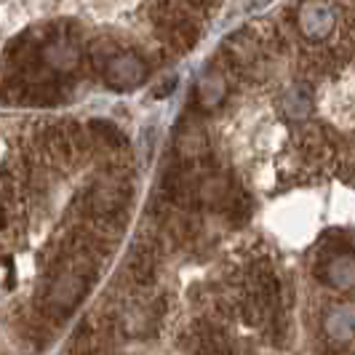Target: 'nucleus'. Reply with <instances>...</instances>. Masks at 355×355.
Instances as JSON below:
<instances>
[{
  "instance_id": "obj_1",
  "label": "nucleus",
  "mask_w": 355,
  "mask_h": 355,
  "mask_svg": "<svg viewBox=\"0 0 355 355\" xmlns=\"http://www.w3.org/2000/svg\"><path fill=\"white\" fill-rule=\"evenodd\" d=\"M300 17H297V24H300V33H302L307 40L313 43H323L329 40L334 27H337V6H329V3H304L297 8Z\"/></svg>"
},
{
  "instance_id": "obj_2",
  "label": "nucleus",
  "mask_w": 355,
  "mask_h": 355,
  "mask_svg": "<svg viewBox=\"0 0 355 355\" xmlns=\"http://www.w3.org/2000/svg\"><path fill=\"white\" fill-rule=\"evenodd\" d=\"M147 64L137 53H115L107 59V83L110 89L115 91H128V89H137L147 78Z\"/></svg>"
},
{
  "instance_id": "obj_3",
  "label": "nucleus",
  "mask_w": 355,
  "mask_h": 355,
  "mask_svg": "<svg viewBox=\"0 0 355 355\" xmlns=\"http://www.w3.org/2000/svg\"><path fill=\"white\" fill-rule=\"evenodd\" d=\"M318 278L337 291L355 288V251L347 249L342 254H334V257H320Z\"/></svg>"
},
{
  "instance_id": "obj_4",
  "label": "nucleus",
  "mask_w": 355,
  "mask_h": 355,
  "mask_svg": "<svg viewBox=\"0 0 355 355\" xmlns=\"http://www.w3.org/2000/svg\"><path fill=\"white\" fill-rule=\"evenodd\" d=\"M193 350L196 355H238L232 339L225 329H219L211 320H200L193 331Z\"/></svg>"
},
{
  "instance_id": "obj_5",
  "label": "nucleus",
  "mask_w": 355,
  "mask_h": 355,
  "mask_svg": "<svg viewBox=\"0 0 355 355\" xmlns=\"http://www.w3.org/2000/svg\"><path fill=\"white\" fill-rule=\"evenodd\" d=\"M155 270H158V254L150 243H137V249H131L128 257V272L134 278V284L150 286L155 281Z\"/></svg>"
},
{
  "instance_id": "obj_6",
  "label": "nucleus",
  "mask_w": 355,
  "mask_h": 355,
  "mask_svg": "<svg viewBox=\"0 0 355 355\" xmlns=\"http://www.w3.org/2000/svg\"><path fill=\"white\" fill-rule=\"evenodd\" d=\"M83 288H86V281L80 275H75V272H67V275H62V278L53 281L49 302L56 304L59 310H72L75 304L80 302Z\"/></svg>"
},
{
  "instance_id": "obj_7",
  "label": "nucleus",
  "mask_w": 355,
  "mask_h": 355,
  "mask_svg": "<svg viewBox=\"0 0 355 355\" xmlns=\"http://www.w3.org/2000/svg\"><path fill=\"white\" fill-rule=\"evenodd\" d=\"M326 331L334 342H347L355 337V307L350 304H337L329 318H326Z\"/></svg>"
},
{
  "instance_id": "obj_8",
  "label": "nucleus",
  "mask_w": 355,
  "mask_h": 355,
  "mask_svg": "<svg viewBox=\"0 0 355 355\" xmlns=\"http://www.w3.org/2000/svg\"><path fill=\"white\" fill-rule=\"evenodd\" d=\"M284 110L291 121H304L313 110V96L307 86H291L284 94Z\"/></svg>"
},
{
  "instance_id": "obj_9",
  "label": "nucleus",
  "mask_w": 355,
  "mask_h": 355,
  "mask_svg": "<svg viewBox=\"0 0 355 355\" xmlns=\"http://www.w3.org/2000/svg\"><path fill=\"white\" fill-rule=\"evenodd\" d=\"M179 153L184 158H200L206 153V134L198 125H184L179 131Z\"/></svg>"
},
{
  "instance_id": "obj_10",
  "label": "nucleus",
  "mask_w": 355,
  "mask_h": 355,
  "mask_svg": "<svg viewBox=\"0 0 355 355\" xmlns=\"http://www.w3.org/2000/svg\"><path fill=\"white\" fill-rule=\"evenodd\" d=\"M198 94H200V102H203L206 107L219 105V99L225 96V78H222L219 72L209 70L206 75H203L200 86H198Z\"/></svg>"
},
{
  "instance_id": "obj_11",
  "label": "nucleus",
  "mask_w": 355,
  "mask_h": 355,
  "mask_svg": "<svg viewBox=\"0 0 355 355\" xmlns=\"http://www.w3.org/2000/svg\"><path fill=\"white\" fill-rule=\"evenodd\" d=\"M46 59L51 62L53 67L67 70V67H72V64L78 62V51H75V46H70V40H56V43L49 46Z\"/></svg>"
},
{
  "instance_id": "obj_12",
  "label": "nucleus",
  "mask_w": 355,
  "mask_h": 355,
  "mask_svg": "<svg viewBox=\"0 0 355 355\" xmlns=\"http://www.w3.org/2000/svg\"><path fill=\"white\" fill-rule=\"evenodd\" d=\"M174 89H177V80L171 78V80H166V86H163V89L155 91V96H158V99H163V96H168V94H171Z\"/></svg>"
}]
</instances>
